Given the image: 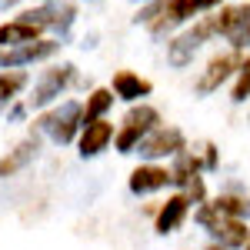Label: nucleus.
<instances>
[{
	"mask_svg": "<svg viewBox=\"0 0 250 250\" xmlns=\"http://www.w3.org/2000/svg\"><path fill=\"white\" fill-rule=\"evenodd\" d=\"M187 213H190V197L187 193H173L170 200L157 210V217H154V230L157 233H173L184 220H187Z\"/></svg>",
	"mask_w": 250,
	"mask_h": 250,
	"instance_id": "14",
	"label": "nucleus"
},
{
	"mask_svg": "<svg viewBox=\"0 0 250 250\" xmlns=\"http://www.w3.org/2000/svg\"><path fill=\"white\" fill-rule=\"evenodd\" d=\"M43 30H40L37 23H27V20H7V23H0V43L3 47H17V43H27V40H37Z\"/></svg>",
	"mask_w": 250,
	"mask_h": 250,
	"instance_id": "16",
	"label": "nucleus"
},
{
	"mask_svg": "<svg viewBox=\"0 0 250 250\" xmlns=\"http://www.w3.org/2000/svg\"><path fill=\"white\" fill-rule=\"evenodd\" d=\"M197 224L210 233L217 244H224L227 250H240L250 240V227L244 224V220H237V217H224V213L213 210L210 204H200V207H197Z\"/></svg>",
	"mask_w": 250,
	"mask_h": 250,
	"instance_id": "3",
	"label": "nucleus"
},
{
	"mask_svg": "<svg viewBox=\"0 0 250 250\" xmlns=\"http://www.w3.org/2000/svg\"><path fill=\"white\" fill-rule=\"evenodd\" d=\"M110 90H114L117 100L137 104V100L150 97L154 83H150L147 77H140V74H134V70H117V74H114V83H110Z\"/></svg>",
	"mask_w": 250,
	"mask_h": 250,
	"instance_id": "15",
	"label": "nucleus"
},
{
	"mask_svg": "<svg viewBox=\"0 0 250 250\" xmlns=\"http://www.w3.org/2000/svg\"><path fill=\"white\" fill-rule=\"evenodd\" d=\"M157 124H160V110L140 100L137 107L127 110L124 124H120V130H117V150H120V154H134V147L154 130Z\"/></svg>",
	"mask_w": 250,
	"mask_h": 250,
	"instance_id": "5",
	"label": "nucleus"
},
{
	"mask_svg": "<svg viewBox=\"0 0 250 250\" xmlns=\"http://www.w3.org/2000/svg\"><path fill=\"white\" fill-rule=\"evenodd\" d=\"M20 0H0V10H10V7H17Z\"/></svg>",
	"mask_w": 250,
	"mask_h": 250,
	"instance_id": "21",
	"label": "nucleus"
},
{
	"mask_svg": "<svg viewBox=\"0 0 250 250\" xmlns=\"http://www.w3.org/2000/svg\"><path fill=\"white\" fill-rule=\"evenodd\" d=\"M43 3H47V0H43Z\"/></svg>",
	"mask_w": 250,
	"mask_h": 250,
	"instance_id": "24",
	"label": "nucleus"
},
{
	"mask_svg": "<svg viewBox=\"0 0 250 250\" xmlns=\"http://www.w3.org/2000/svg\"><path fill=\"white\" fill-rule=\"evenodd\" d=\"M110 140H114V124H110L107 117H97L90 124H83V127H80V157L87 160V157L104 154Z\"/></svg>",
	"mask_w": 250,
	"mask_h": 250,
	"instance_id": "11",
	"label": "nucleus"
},
{
	"mask_svg": "<svg viewBox=\"0 0 250 250\" xmlns=\"http://www.w3.org/2000/svg\"><path fill=\"white\" fill-rule=\"evenodd\" d=\"M170 170L167 167H157V164H140L134 173H130V180H127V187L130 193L137 197H147V193H157L164 190V187H170Z\"/></svg>",
	"mask_w": 250,
	"mask_h": 250,
	"instance_id": "12",
	"label": "nucleus"
},
{
	"mask_svg": "<svg viewBox=\"0 0 250 250\" xmlns=\"http://www.w3.org/2000/svg\"><path fill=\"white\" fill-rule=\"evenodd\" d=\"M237 67H240V50L217 54V57L207 63V70L200 74V80H197V94H213V90H220V83H227V80L237 74Z\"/></svg>",
	"mask_w": 250,
	"mask_h": 250,
	"instance_id": "10",
	"label": "nucleus"
},
{
	"mask_svg": "<svg viewBox=\"0 0 250 250\" xmlns=\"http://www.w3.org/2000/svg\"><path fill=\"white\" fill-rule=\"evenodd\" d=\"M40 150V137L37 134H30V137H23L14 150H7V154L0 157V180H7V177H14V173H20L27 164H34V157H37Z\"/></svg>",
	"mask_w": 250,
	"mask_h": 250,
	"instance_id": "13",
	"label": "nucleus"
},
{
	"mask_svg": "<svg viewBox=\"0 0 250 250\" xmlns=\"http://www.w3.org/2000/svg\"><path fill=\"white\" fill-rule=\"evenodd\" d=\"M134 150L144 157V160L177 157L180 150H187V137H184V130H177V127H164V124H157V127L137 144Z\"/></svg>",
	"mask_w": 250,
	"mask_h": 250,
	"instance_id": "7",
	"label": "nucleus"
},
{
	"mask_svg": "<svg viewBox=\"0 0 250 250\" xmlns=\"http://www.w3.org/2000/svg\"><path fill=\"white\" fill-rule=\"evenodd\" d=\"M57 50H60V40H50V37L27 40V43H17V47H3L0 50V67L3 70H17V67H27V63L50 60Z\"/></svg>",
	"mask_w": 250,
	"mask_h": 250,
	"instance_id": "8",
	"label": "nucleus"
},
{
	"mask_svg": "<svg viewBox=\"0 0 250 250\" xmlns=\"http://www.w3.org/2000/svg\"><path fill=\"white\" fill-rule=\"evenodd\" d=\"M240 250H250V240H247V244H244V247H240Z\"/></svg>",
	"mask_w": 250,
	"mask_h": 250,
	"instance_id": "23",
	"label": "nucleus"
},
{
	"mask_svg": "<svg viewBox=\"0 0 250 250\" xmlns=\"http://www.w3.org/2000/svg\"><path fill=\"white\" fill-rule=\"evenodd\" d=\"M77 80V67L74 63H57V67H47L40 80L34 83V97H30V107H47L54 104L70 83Z\"/></svg>",
	"mask_w": 250,
	"mask_h": 250,
	"instance_id": "9",
	"label": "nucleus"
},
{
	"mask_svg": "<svg viewBox=\"0 0 250 250\" xmlns=\"http://www.w3.org/2000/svg\"><path fill=\"white\" fill-rule=\"evenodd\" d=\"M207 250H227V247H224V244H217V240H213V244H207Z\"/></svg>",
	"mask_w": 250,
	"mask_h": 250,
	"instance_id": "22",
	"label": "nucleus"
},
{
	"mask_svg": "<svg viewBox=\"0 0 250 250\" xmlns=\"http://www.w3.org/2000/svg\"><path fill=\"white\" fill-rule=\"evenodd\" d=\"M23 87H27V74L23 70H3L0 74V114L17 100Z\"/></svg>",
	"mask_w": 250,
	"mask_h": 250,
	"instance_id": "17",
	"label": "nucleus"
},
{
	"mask_svg": "<svg viewBox=\"0 0 250 250\" xmlns=\"http://www.w3.org/2000/svg\"><path fill=\"white\" fill-rule=\"evenodd\" d=\"M220 3H224V0H154V3L144 7L134 20L137 23H147L150 34L164 37V34L177 30L180 23H187V20H193L197 14L213 10V7H220Z\"/></svg>",
	"mask_w": 250,
	"mask_h": 250,
	"instance_id": "1",
	"label": "nucleus"
},
{
	"mask_svg": "<svg viewBox=\"0 0 250 250\" xmlns=\"http://www.w3.org/2000/svg\"><path fill=\"white\" fill-rule=\"evenodd\" d=\"M210 37H217V23H213V17H200L193 27H187L184 34H177V37L167 43V60H170V67H187V63H193V54L207 43Z\"/></svg>",
	"mask_w": 250,
	"mask_h": 250,
	"instance_id": "4",
	"label": "nucleus"
},
{
	"mask_svg": "<svg viewBox=\"0 0 250 250\" xmlns=\"http://www.w3.org/2000/svg\"><path fill=\"white\" fill-rule=\"evenodd\" d=\"M20 20L27 23H37L40 30H54V34H67L77 20V3H67V0H47L34 10H23Z\"/></svg>",
	"mask_w": 250,
	"mask_h": 250,
	"instance_id": "6",
	"label": "nucleus"
},
{
	"mask_svg": "<svg viewBox=\"0 0 250 250\" xmlns=\"http://www.w3.org/2000/svg\"><path fill=\"white\" fill-rule=\"evenodd\" d=\"M80 124H83V104L80 100H63L60 107H54V110H47V114H40L34 120L30 134L50 137L54 144L63 147V144H70L80 134Z\"/></svg>",
	"mask_w": 250,
	"mask_h": 250,
	"instance_id": "2",
	"label": "nucleus"
},
{
	"mask_svg": "<svg viewBox=\"0 0 250 250\" xmlns=\"http://www.w3.org/2000/svg\"><path fill=\"white\" fill-rule=\"evenodd\" d=\"M247 97H250V57L240 60V67H237V83H233L230 100L233 104H244Z\"/></svg>",
	"mask_w": 250,
	"mask_h": 250,
	"instance_id": "20",
	"label": "nucleus"
},
{
	"mask_svg": "<svg viewBox=\"0 0 250 250\" xmlns=\"http://www.w3.org/2000/svg\"><path fill=\"white\" fill-rule=\"evenodd\" d=\"M210 207L217 213H224V217H237V220H244V217H250V197H240V193H220Z\"/></svg>",
	"mask_w": 250,
	"mask_h": 250,
	"instance_id": "19",
	"label": "nucleus"
},
{
	"mask_svg": "<svg viewBox=\"0 0 250 250\" xmlns=\"http://www.w3.org/2000/svg\"><path fill=\"white\" fill-rule=\"evenodd\" d=\"M114 90L110 87H97L94 94L87 97V104H83V124H90V120H97V117H107V110L114 107ZM80 124V127H83Z\"/></svg>",
	"mask_w": 250,
	"mask_h": 250,
	"instance_id": "18",
	"label": "nucleus"
}]
</instances>
